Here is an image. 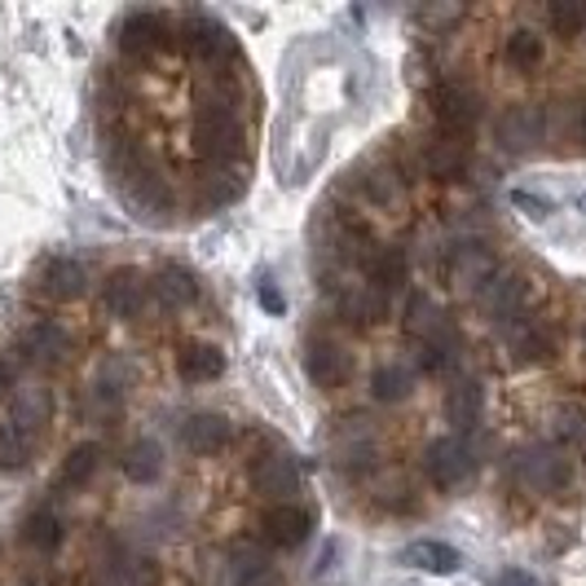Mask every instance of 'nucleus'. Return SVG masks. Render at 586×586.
<instances>
[{"label": "nucleus", "mask_w": 586, "mask_h": 586, "mask_svg": "<svg viewBox=\"0 0 586 586\" xmlns=\"http://www.w3.org/2000/svg\"><path fill=\"white\" fill-rule=\"evenodd\" d=\"M260 533L269 546H301L309 538V516L296 503H273L260 520Z\"/></svg>", "instance_id": "17"}, {"label": "nucleus", "mask_w": 586, "mask_h": 586, "mask_svg": "<svg viewBox=\"0 0 586 586\" xmlns=\"http://www.w3.org/2000/svg\"><path fill=\"white\" fill-rule=\"evenodd\" d=\"M546 27L555 32V36H582L586 32V5L582 0H551L546 5Z\"/></svg>", "instance_id": "33"}, {"label": "nucleus", "mask_w": 586, "mask_h": 586, "mask_svg": "<svg viewBox=\"0 0 586 586\" xmlns=\"http://www.w3.org/2000/svg\"><path fill=\"white\" fill-rule=\"evenodd\" d=\"M45 419H49V393L36 388V384H32V388H19L14 402H10V424L27 428V432H41Z\"/></svg>", "instance_id": "29"}, {"label": "nucleus", "mask_w": 586, "mask_h": 586, "mask_svg": "<svg viewBox=\"0 0 586 586\" xmlns=\"http://www.w3.org/2000/svg\"><path fill=\"white\" fill-rule=\"evenodd\" d=\"M247 586H282V573H278V568H260Z\"/></svg>", "instance_id": "39"}, {"label": "nucleus", "mask_w": 586, "mask_h": 586, "mask_svg": "<svg viewBox=\"0 0 586 586\" xmlns=\"http://www.w3.org/2000/svg\"><path fill=\"white\" fill-rule=\"evenodd\" d=\"M181 441H185L190 454H221V450H229V441H234V424H229L225 415L203 410V415H190V419H185Z\"/></svg>", "instance_id": "13"}, {"label": "nucleus", "mask_w": 586, "mask_h": 586, "mask_svg": "<svg viewBox=\"0 0 586 586\" xmlns=\"http://www.w3.org/2000/svg\"><path fill=\"white\" fill-rule=\"evenodd\" d=\"M98 467H102V450H98L93 441H84V446H76V450L63 459V485H67V489H80V485H89V481L98 476Z\"/></svg>", "instance_id": "32"}, {"label": "nucleus", "mask_w": 586, "mask_h": 586, "mask_svg": "<svg viewBox=\"0 0 586 586\" xmlns=\"http://www.w3.org/2000/svg\"><path fill=\"white\" fill-rule=\"evenodd\" d=\"M67 349H71V340H67V331H63L58 323H36V327L23 336V345H19V353H23L32 367H58V362L67 358Z\"/></svg>", "instance_id": "18"}, {"label": "nucleus", "mask_w": 586, "mask_h": 586, "mask_svg": "<svg viewBox=\"0 0 586 586\" xmlns=\"http://www.w3.org/2000/svg\"><path fill=\"white\" fill-rule=\"evenodd\" d=\"M260 305H269V309H282V296H278V291H269V286H264V291H260Z\"/></svg>", "instance_id": "40"}, {"label": "nucleus", "mask_w": 586, "mask_h": 586, "mask_svg": "<svg viewBox=\"0 0 586 586\" xmlns=\"http://www.w3.org/2000/svg\"><path fill=\"white\" fill-rule=\"evenodd\" d=\"M41 291H45L49 301H58V305L80 301L84 291H89V269H84L76 256H54V260H45V269H41Z\"/></svg>", "instance_id": "10"}, {"label": "nucleus", "mask_w": 586, "mask_h": 586, "mask_svg": "<svg viewBox=\"0 0 586 586\" xmlns=\"http://www.w3.org/2000/svg\"><path fill=\"white\" fill-rule=\"evenodd\" d=\"M406 564L424 568V573H454L459 568V551L450 542H437V538H419L406 546Z\"/></svg>", "instance_id": "27"}, {"label": "nucleus", "mask_w": 586, "mask_h": 586, "mask_svg": "<svg viewBox=\"0 0 586 586\" xmlns=\"http://www.w3.org/2000/svg\"><path fill=\"white\" fill-rule=\"evenodd\" d=\"M260 568H269L264 551L256 542H234V546H225V551L212 555L207 577H212V586H247Z\"/></svg>", "instance_id": "5"}, {"label": "nucleus", "mask_w": 586, "mask_h": 586, "mask_svg": "<svg viewBox=\"0 0 586 586\" xmlns=\"http://www.w3.org/2000/svg\"><path fill=\"white\" fill-rule=\"evenodd\" d=\"M577 203H582V212H586V194H582V199H577Z\"/></svg>", "instance_id": "41"}, {"label": "nucleus", "mask_w": 586, "mask_h": 586, "mask_svg": "<svg viewBox=\"0 0 586 586\" xmlns=\"http://www.w3.org/2000/svg\"><path fill=\"white\" fill-rule=\"evenodd\" d=\"M32 454H36V432H27V428H19L10 419L0 424V467H5V472L27 467Z\"/></svg>", "instance_id": "30"}, {"label": "nucleus", "mask_w": 586, "mask_h": 586, "mask_svg": "<svg viewBox=\"0 0 586 586\" xmlns=\"http://www.w3.org/2000/svg\"><path fill=\"white\" fill-rule=\"evenodd\" d=\"M194 142H199V155L212 159V164H229L243 150L247 133L238 124V106H234V93L229 89H221L216 98H207V106L199 111V124H194Z\"/></svg>", "instance_id": "1"}, {"label": "nucleus", "mask_w": 586, "mask_h": 586, "mask_svg": "<svg viewBox=\"0 0 586 586\" xmlns=\"http://www.w3.org/2000/svg\"><path fill=\"white\" fill-rule=\"evenodd\" d=\"M150 296H155V305H159V309H168V314L190 309V305L199 301V278H194L190 269H181V264H168V269H159V273H155Z\"/></svg>", "instance_id": "16"}, {"label": "nucleus", "mask_w": 586, "mask_h": 586, "mask_svg": "<svg viewBox=\"0 0 586 586\" xmlns=\"http://www.w3.org/2000/svg\"><path fill=\"white\" fill-rule=\"evenodd\" d=\"M247 476H251V489H256L260 498H278V503L301 489V472H296V463H291L286 454H278V450L256 454Z\"/></svg>", "instance_id": "6"}, {"label": "nucleus", "mask_w": 586, "mask_h": 586, "mask_svg": "<svg viewBox=\"0 0 586 586\" xmlns=\"http://www.w3.org/2000/svg\"><path fill=\"white\" fill-rule=\"evenodd\" d=\"M410 388H415V380H410V371H406L402 362H384V367L371 371V397L384 402V406L410 397Z\"/></svg>", "instance_id": "31"}, {"label": "nucleus", "mask_w": 586, "mask_h": 586, "mask_svg": "<svg viewBox=\"0 0 586 586\" xmlns=\"http://www.w3.org/2000/svg\"><path fill=\"white\" fill-rule=\"evenodd\" d=\"M367 278H371V286L393 291V286H402L410 278V256L402 247H380L371 256V264H367Z\"/></svg>", "instance_id": "24"}, {"label": "nucleus", "mask_w": 586, "mask_h": 586, "mask_svg": "<svg viewBox=\"0 0 586 586\" xmlns=\"http://www.w3.org/2000/svg\"><path fill=\"white\" fill-rule=\"evenodd\" d=\"M164 472V446L155 437H137L128 450H124V476L133 485H155Z\"/></svg>", "instance_id": "23"}, {"label": "nucleus", "mask_w": 586, "mask_h": 586, "mask_svg": "<svg viewBox=\"0 0 586 586\" xmlns=\"http://www.w3.org/2000/svg\"><path fill=\"white\" fill-rule=\"evenodd\" d=\"M419 164H424V172L437 177V181H459V177L467 172V164H472V146H467V137L437 133L432 142H424Z\"/></svg>", "instance_id": "8"}, {"label": "nucleus", "mask_w": 586, "mask_h": 586, "mask_svg": "<svg viewBox=\"0 0 586 586\" xmlns=\"http://www.w3.org/2000/svg\"><path fill=\"white\" fill-rule=\"evenodd\" d=\"M428 102H432V115H437L441 133H454V137H467L476 115H481V98L463 80H441Z\"/></svg>", "instance_id": "3"}, {"label": "nucleus", "mask_w": 586, "mask_h": 586, "mask_svg": "<svg viewBox=\"0 0 586 586\" xmlns=\"http://www.w3.org/2000/svg\"><path fill=\"white\" fill-rule=\"evenodd\" d=\"M494 133H498V142H503L507 150L525 155V150H533V146L546 137V111H538V106H529V102L507 106V111L498 115Z\"/></svg>", "instance_id": "7"}, {"label": "nucleus", "mask_w": 586, "mask_h": 586, "mask_svg": "<svg viewBox=\"0 0 586 586\" xmlns=\"http://www.w3.org/2000/svg\"><path fill=\"white\" fill-rule=\"evenodd\" d=\"M340 309H345V318L358 323V327L384 323V314H388V291H380V286H371V282L349 286V291H345V301H340Z\"/></svg>", "instance_id": "22"}, {"label": "nucleus", "mask_w": 586, "mask_h": 586, "mask_svg": "<svg viewBox=\"0 0 586 586\" xmlns=\"http://www.w3.org/2000/svg\"><path fill=\"white\" fill-rule=\"evenodd\" d=\"M150 296V282L137 273V269H115L106 282H102V305L115 314V318H137L142 305Z\"/></svg>", "instance_id": "11"}, {"label": "nucleus", "mask_w": 586, "mask_h": 586, "mask_svg": "<svg viewBox=\"0 0 586 586\" xmlns=\"http://www.w3.org/2000/svg\"><path fill=\"white\" fill-rule=\"evenodd\" d=\"M336 454H340L345 467L371 463V454H375V432H371L362 419H349V424L336 432Z\"/></svg>", "instance_id": "25"}, {"label": "nucleus", "mask_w": 586, "mask_h": 586, "mask_svg": "<svg viewBox=\"0 0 586 586\" xmlns=\"http://www.w3.org/2000/svg\"><path fill=\"white\" fill-rule=\"evenodd\" d=\"M503 353H507V362H516V367H538V362L551 353V336H546L542 323L516 314V318L507 323V331H503Z\"/></svg>", "instance_id": "9"}, {"label": "nucleus", "mask_w": 586, "mask_h": 586, "mask_svg": "<svg viewBox=\"0 0 586 586\" xmlns=\"http://www.w3.org/2000/svg\"><path fill=\"white\" fill-rule=\"evenodd\" d=\"M481 402H485V393H481L476 380H459V384H450V393H446V419L454 424L459 437H467V432L476 428V419H481Z\"/></svg>", "instance_id": "21"}, {"label": "nucleus", "mask_w": 586, "mask_h": 586, "mask_svg": "<svg viewBox=\"0 0 586 586\" xmlns=\"http://www.w3.org/2000/svg\"><path fill=\"white\" fill-rule=\"evenodd\" d=\"M424 463H428V481L437 489H454V485H463L472 476L476 450H472L467 437H441V441L428 446V459Z\"/></svg>", "instance_id": "4"}, {"label": "nucleus", "mask_w": 586, "mask_h": 586, "mask_svg": "<svg viewBox=\"0 0 586 586\" xmlns=\"http://www.w3.org/2000/svg\"><path fill=\"white\" fill-rule=\"evenodd\" d=\"M498 586H538L525 568H507V573H498Z\"/></svg>", "instance_id": "38"}, {"label": "nucleus", "mask_w": 586, "mask_h": 586, "mask_svg": "<svg viewBox=\"0 0 586 586\" xmlns=\"http://www.w3.org/2000/svg\"><path fill=\"white\" fill-rule=\"evenodd\" d=\"M23 538H27L36 551H54V546L63 542V520H58V511H49V507L32 511L27 525H23Z\"/></svg>", "instance_id": "35"}, {"label": "nucleus", "mask_w": 586, "mask_h": 586, "mask_svg": "<svg viewBox=\"0 0 586 586\" xmlns=\"http://www.w3.org/2000/svg\"><path fill=\"white\" fill-rule=\"evenodd\" d=\"M520 301H525V278L520 273H494L481 286V296H476L481 314H489L494 323H511L516 309H520Z\"/></svg>", "instance_id": "14"}, {"label": "nucleus", "mask_w": 586, "mask_h": 586, "mask_svg": "<svg viewBox=\"0 0 586 586\" xmlns=\"http://www.w3.org/2000/svg\"><path fill=\"white\" fill-rule=\"evenodd\" d=\"M441 323H446V314H441V309H437L428 296H410V301H406V331H410V336L428 340V336H432Z\"/></svg>", "instance_id": "36"}, {"label": "nucleus", "mask_w": 586, "mask_h": 586, "mask_svg": "<svg viewBox=\"0 0 586 586\" xmlns=\"http://www.w3.org/2000/svg\"><path fill=\"white\" fill-rule=\"evenodd\" d=\"M542 54H546V45H542V36H538V32H529V27H516V32L507 36V63H511L516 71H529V67H538V63H542Z\"/></svg>", "instance_id": "34"}, {"label": "nucleus", "mask_w": 586, "mask_h": 586, "mask_svg": "<svg viewBox=\"0 0 586 586\" xmlns=\"http://www.w3.org/2000/svg\"><path fill=\"white\" fill-rule=\"evenodd\" d=\"M555 432L573 450H586V406H560L555 410Z\"/></svg>", "instance_id": "37"}, {"label": "nucleus", "mask_w": 586, "mask_h": 586, "mask_svg": "<svg viewBox=\"0 0 586 586\" xmlns=\"http://www.w3.org/2000/svg\"><path fill=\"white\" fill-rule=\"evenodd\" d=\"M164 45H168V23H164L159 14H150V10L133 14V19L120 27V49H124L128 58H150V54H159Z\"/></svg>", "instance_id": "15"}, {"label": "nucleus", "mask_w": 586, "mask_h": 586, "mask_svg": "<svg viewBox=\"0 0 586 586\" xmlns=\"http://www.w3.org/2000/svg\"><path fill=\"white\" fill-rule=\"evenodd\" d=\"M305 367H309V380H314L318 388H340V384L349 380V367H353V362H349V353H345L336 340H314Z\"/></svg>", "instance_id": "19"}, {"label": "nucleus", "mask_w": 586, "mask_h": 586, "mask_svg": "<svg viewBox=\"0 0 586 586\" xmlns=\"http://www.w3.org/2000/svg\"><path fill=\"white\" fill-rule=\"evenodd\" d=\"M185 49L199 54V58H221V54H229V36L212 19H194L190 14L185 19Z\"/></svg>", "instance_id": "28"}, {"label": "nucleus", "mask_w": 586, "mask_h": 586, "mask_svg": "<svg viewBox=\"0 0 586 586\" xmlns=\"http://www.w3.org/2000/svg\"><path fill=\"white\" fill-rule=\"evenodd\" d=\"M362 194L375 203V207H397L402 194H406V177L388 164H375L367 177H362Z\"/></svg>", "instance_id": "26"}, {"label": "nucleus", "mask_w": 586, "mask_h": 586, "mask_svg": "<svg viewBox=\"0 0 586 586\" xmlns=\"http://www.w3.org/2000/svg\"><path fill=\"white\" fill-rule=\"evenodd\" d=\"M177 375L185 384H212V380L225 375V353L212 349V345H185L177 353Z\"/></svg>", "instance_id": "20"}, {"label": "nucleus", "mask_w": 586, "mask_h": 586, "mask_svg": "<svg viewBox=\"0 0 586 586\" xmlns=\"http://www.w3.org/2000/svg\"><path fill=\"white\" fill-rule=\"evenodd\" d=\"M450 282L459 286V291H472V296H481V286L498 273V260H494V251L489 247H481V243H467V247H459L454 256H450Z\"/></svg>", "instance_id": "12"}, {"label": "nucleus", "mask_w": 586, "mask_h": 586, "mask_svg": "<svg viewBox=\"0 0 586 586\" xmlns=\"http://www.w3.org/2000/svg\"><path fill=\"white\" fill-rule=\"evenodd\" d=\"M511 481L529 494H560L573 481V463L560 446L551 441H529L525 450L511 454Z\"/></svg>", "instance_id": "2"}]
</instances>
